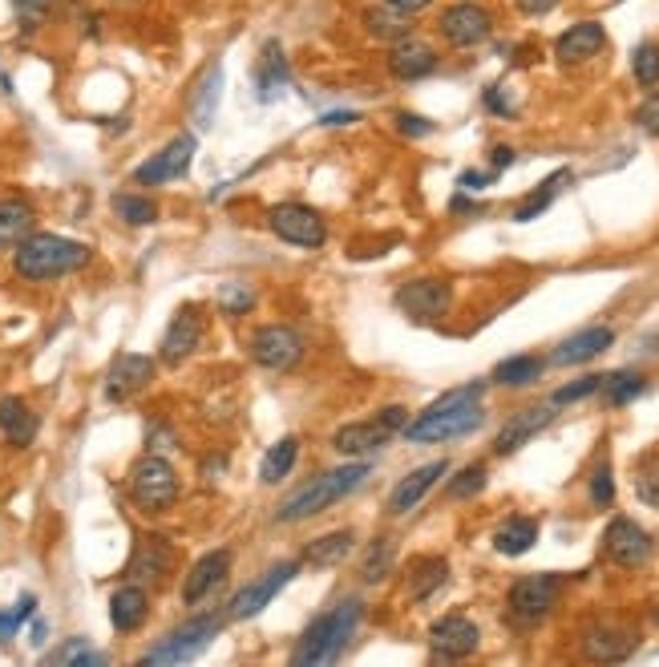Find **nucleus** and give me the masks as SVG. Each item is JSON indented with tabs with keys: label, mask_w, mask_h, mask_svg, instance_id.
<instances>
[{
	"label": "nucleus",
	"mask_w": 659,
	"mask_h": 667,
	"mask_svg": "<svg viewBox=\"0 0 659 667\" xmlns=\"http://www.w3.org/2000/svg\"><path fill=\"white\" fill-rule=\"evenodd\" d=\"M611 345H615V332H611V328H582V332H575L570 340H562V345L555 348V356H550V365H559V368L587 365V360H595V356H603Z\"/></svg>",
	"instance_id": "26"
},
{
	"label": "nucleus",
	"mask_w": 659,
	"mask_h": 667,
	"mask_svg": "<svg viewBox=\"0 0 659 667\" xmlns=\"http://www.w3.org/2000/svg\"><path fill=\"white\" fill-rule=\"evenodd\" d=\"M481 392L486 385H461V389H449L429 405V409L409 421L401 429L413 445H433V441H453V437L473 434L486 412H481Z\"/></svg>",
	"instance_id": "1"
},
{
	"label": "nucleus",
	"mask_w": 659,
	"mask_h": 667,
	"mask_svg": "<svg viewBox=\"0 0 659 667\" xmlns=\"http://www.w3.org/2000/svg\"><path fill=\"white\" fill-rule=\"evenodd\" d=\"M113 211L130 227H150L158 219V207L150 199H142V195H113Z\"/></svg>",
	"instance_id": "41"
},
{
	"label": "nucleus",
	"mask_w": 659,
	"mask_h": 667,
	"mask_svg": "<svg viewBox=\"0 0 659 667\" xmlns=\"http://www.w3.org/2000/svg\"><path fill=\"white\" fill-rule=\"evenodd\" d=\"M453 303V288L446 279H413L397 291V308L409 316V320H441Z\"/></svg>",
	"instance_id": "17"
},
{
	"label": "nucleus",
	"mask_w": 659,
	"mask_h": 667,
	"mask_svg": "<svg viewBox=\"0 0 659 667\" xmlns=\"http://www.w3.org/2000/svg\"><path fill=\"white\" fill-rule=\"evenodd\" d=\"M194 133H179V138H170L158 155H150L142 162V167L134 170V187H162V182H174V178H182L190 170V162H194Z\"/></svg>",
	"instance_id": "12"
},
{
	"label": "nucleus",
	"mask_w": 659,
	"mask_h": 667,
	"mask_svg": "<svg viewBox=\"0 0 659 667\" xmlns=\"http://www.w3.org/2000/svg\"><path fill=\"white\" fill-rule=\"evenodd\" d=\"M643 389H648V380L639 377V372H611V377H603V389L599 392H607L611 405H627V400H636Z\"/></svg>",
	"instance_id": "42"
},
{
	"label": "nucleus",
	"mask_w": 659,
	"mask_h": 667,
	"mask_svg": "<svg viewBox=\"0 0 659 667\" xmlns=\"http://www.w3.org/2000/svg\"><path fill=\"white\" fill-rule=\"evenodd\" d=\"M446 578H449L446 558H417L413 575H409V595L413 599H429L437 587H446Z\"/></svg>",
	"instance_id": "37"
},
{
	"label": "nucleus",
	"mask_w": 659,
	"mask_h": 667,
	"mask_svg": "<svg viewBox=\"0 0 659 667\" xmlns=\"http://www.w3.org/2000/svg\"><path fill=\"white\" fill-rule=\"evenodd\" d=\"M296 457H300V441H296V437H283V441H276L268 454H263L259 481H263V486H280V481L291 474V466H296Z\"/></svg>",
	"instance_id": "36"
},
{
	"label": "nucleus",
	"mask_w": 659,
	"mask_h": 667,
	"mask_svg": "<svg viewBox=\"0 0 659 667\" xmlns=\"http://www.w3.org/2000/svg\"><path fill=\"white\" fill-rule=\"evenodd\" d=\"M385 4H392V9H401V12H409V17H413V12H425V9H429L433 0H385Z\"/></svg>",
	"instance_id": "57"
},
{
	"label": "nucleus",
	"mask_w": 659,
	"mask_h": 667,
	"mask_svg": "<svg viewBox=\"0 0 659 667\" xmlns=\"http://www.w3.org/2000/svg\"><path fill=\"white\" fill-rule=\"evenodd\" d=\"M158 365L142 352H118L106 368V400L110 405H122V400L138 397V392L150 389Z\"/></svg>",
	"instance_id": "13"
},
{
	"label": "nucleus",
	"mask_w": 659,
	"mask_h": 667,
	"mask_svg": "<svg viewBox=\"0 0 659 667\" xmlns=\"http://www.w3.org/2000/svg\"><path fill=\"white\" fill-rule=\"evenodd\" d=\"M37 429H41V421H37V412L29 409V400L0 397V434L9 437V445H17V449L33 445Z\"/></svg>",
	"instance_id": "29"
},
{
	"label": "nucleus",
	"mask_w": 659,
	"mask_h": 667,
	"mask_svg": "<svg viewBox=\"0 0 659 667\" xmlns=\"http://www.w3.org/2000/svg\"><path fill=\"white\" fill-rule=\"evenodd\" d=\"M268 227L291 247H308V251H316V247L328 243V227H324V219H320V211L303 207V202H280V207H271Z\"/></svg>",
	"instance_id": "8"
},
{
	"label": "nucleus",
	"mask_w": 659,
	"mask_h": 667,
	"mask_svg": "<svg viewBox=\"0 0 659 667\" xmlns=\"http://www.w3.org/2000/svg\"><path fill=\"white\" fill-rule=\"evenodd\" d=\"M631 78H636L643 89L659 86V41L636 44V53H631Z\"/></svg>",
	"instance_id": "40"
},
{
	"label": "nucleus",
	"mask_w": 659,
	"mask_h": 667,
	"mask_svg": "<svg viewBox=\"0 0 659 667\" xmlns=\"http://www.w3.org/2000/svg\"><path fill=\"white\" fill-rule=\"evenodd\" d=\"M352 542H357L352 530H332L303 550V563H312V567H336V563H345V558L352 555Z\"/></svg>",
	"instance_id": "34"
},
{
	"label": "nucleus",
	"mask_w": 659,
	"mask_h": 667,
	"mask_svg": "<svg viewBox=\"0 0 659 667\" xmlns=\"http://www.w3.org/2000/svg\"><path fill=\"white\" fill-rule=\"evenodd\" d=\"M515 146H506V142H498L490 150V162H493V170H506V167H515Z\"/></svg>",
	"instance_id": "53"
},
{
	"label": "nucleus",
	"mask_w": 659,
	"mask_h": 667,
	"mask_svg": "<svg viewBox=\"0 0 659 667\" xmlns=\"http://www.w3.org/2000/svg\"><path fill=\"white\" fill-rule=\"evenodd\" d=\"M90 247L78 243V239H66V235L53 231H33L17 251H12V271L29 283H53L61 276H73L81 267L90 263Z\"/></svg>",
	"instance_id": "2"
},
{
	"label": "nucleus",
	"mask_w": 659,
	"mask_h": 667,
	"mask_svg": "<svg viewBox=\"0 0 659 667\" xmlns=\"http://www.w3.org/2000/svg\"><path fill=\"white\" fill-rule=\"evenodd\" d=\"M227 570H231V550H211V555H202L199 563L190 567L187 583H182V599H187V607H199V603L223 583Z\"/></svg>",
	"instance_id": "23"
},
{
	"label": "nucleus",
	"mask_w": 659,
	"mask_h": 667,
	"mask_svg": "<svg viewBox=\"0 0 659 667\" xmlns=\"http://www.w3.org/2000/svg\"><path fill=\"white\" fill-rule=\"evenodd\" d=\"M392 558H397V550H392L389 538H377V542L369 546V555H365V567H360L365 583H380V578H389Z\"/></svg>",
	"instance_id": "43"
},
{
	"label": "nucleus",
	"mask_w": 659,
	"mask_h": 667,
	"mask_svg": "<svg viewBox=\"0 0 659 667\" xmlns=\"http://www.w3.org/2000/svg\"><path fill=\"white\" fill-rule=\"evenodd\" d=\"M538 542V522L535 518H526V514H515V518H506L498 530H493V550L506 558H518L526 555L530 546Z\"/></svg>",
	"instance_id": "33"
},
{
	"label": "nucleus",
	"mask_w": 659,
	"mask_h": 667,
	"mask_svg": "<svg viewBox=\"0 0 659 667\" xmlns=\"http://www.w3.org/2000/svg\"><path fill=\"white\" fill-rule=\"evenodd\" d=\"M372 466L369 461H357V466H340V469H328V474H320V478H312L303 489H296L288 501L280 506V522H308V518H316V514H324L328 506H336L340 498H348V494H357L365 481H369Z\"/></svg>",
	"instance_id": "4"
},
{
	"label": "nucleus",
	"mask_w": 659,
	"mask_h": 667,
	"mask_svg": "<svg viewBox=\"0 0 659 667\" xmlns=\"http://www.w3.org/2000/svg\"><path fill=\"white\" fill-rule=\"evenodd\" d=\"M478 644H481L478 623L466 619V615H441L429 627V647H433L437 659H466L478 651Z\"/></svg>",
	"instance_id": "18"
},
{
	"label": "nucleus",
	"mask_w": 659,
	"mask_h": 667,
	"mask_svg": "<svg viewBox=\"0 0 659 667\" xmlns=\"http://www.w3.org/2000/svg\"><path fill=\"white\" fill-rule=\"evenodd\" d=\"M518 9H522L526 17H547L550 9H559V0H518Z\"/></svg>",
	"instance_id": "54"
},
{
	"label": "nucleus",
	"mask_w": 659,
	"mask_h": 667,
	"mask_svg": "<svg viewBox=\"0 0 659 667\" xmlns=\"http://www.w3.org/2000/svg\"><path fill=\"white\" fill-rule=\"evenodd\" d=\"M486 481H490V469H486V461H473V466H466L458 474V478L449 481V498H473V494H481L486 489Z\"/></svg>",
	"instance_id": "46"
},
{
	"label": "nucleus",
	"mask_w": 659,
	"mask_h": 667,
	"mask_svg": "<svg viewBox=\"0 0 659 667\" xmlns=\"http://www.w3.org/2000/svg\"><path fill=\"white\" fill-rule=\"evenodd\" d=\"M437 69L433 44L417 41V37H405L389 49V73L397 81H421Z\"/></svg>",
	"instance_id": "22"
},
{
	"label": "nucleus",
	"mask_w": 659,
	"mask_h": 667,
	"mask_svg": "<svg viewBox=\"0 0 659 667\" xmlns=\"http://www.w3.org/2000/svg\"><path fill=\"white\" fill-rule=\"evenodd\" d=\"M288 86V61H283L280 41H263L259 49V66H256V89L259 101H276Z\"/></svg>",
	"instance_id": "31"
},
{
	"label": "nucleus",
	"mask_w": 659,
	"mask_h": 667,
	"mask_svg": "<svg viewBox=\"0 0 659 667\" xmlns=\"http://www.w3.org/2000/svg\"><path fill=\"white\" fill-rule=\"evenodd\" d=\"M296 575H300V563H276L271 570H263L256 583H247L236 599L227 603V619H256L263 607H271V599H276Z\"/></svg>",
	"instance_id": "10"
},
{
	"label": "nucleus",
	"mask_w": 659,
	"mask_h": 667,
	"mask_svg": "<svg viewBox=\"0 0 659 667\" xmlns=\"http://www.w3.org/2000/svg\"><path fill=\"white\" fill-rule=\"evenodd\" d=\"M493 175H481V170H466V175L458 178V187L461 190H481V187H490Z\"/></svg>",
	"instance_id": "56"
},
{
	"label": "nucleus",
	"mask_w": 659,
	"mask_h": 667,
	"mask_svg": "<svg viewBox=\"0 0 659 667\" xmlns=\"http://www.w3.org/2000/svg\"><path fill=\"white\" fill-rule=\"evenodd\" d=\"M493 33V17L473 0H461V4H449L441 12V37H446L453 49H473V44L490 41Z\"/></svg>",
	"instance_id": "15"
},
{
	"label": "nucleus",
	"mask_w": 659,
	"mask_h": 667,
	"mask_svg": "<svg viewBox=\"0 0 659 667\" xmlns=\"http://www.w3.org/2000/svg\"><path fill=\"white\" fill-rule=\"evenodd\" d=\"M251 303H256V291L247 288V283H239V279L223 283V291H219V308H223L231 320H236V316H243Z\"/></svg>",
	"instance_id": "47"
},
{
	"label": "nucleus",
	"mask_w": 659,
	"mask_h": 667,
	"mask_svg": "<svg viewBox=\"0 0 659 667\" xmlns=\"http://www.w3.org/2000/svg\"><path fill=\"white\" fill-rule=\"evenodd\" d=\"M223 623H227V615H194V619H187L182 627H174L167 639H158V644L150 647L142 659H138V664H142V667L187 664V659H194L202 647L211 644L214 635L223 631Z\"/></svg>",
	"instance_id": "6"
},
{
	"label": "nucleus",
	"mask_w": 659,
	"mask_h": 667,
	"mask_svg": "<svg viewBox=\"0 0 659 667\" xmlns=\"http://www.w3.org/2000/svg\"><path fill=\"white\" fill-rule=\"evenodd\" d=\"M33 227H37L33 202L21 199V195L0 199V251H17L33 235Z\"/></svg>",
	"instance_id": "27"
},
{
	"label": "nucleus",
	"mask_w": 659,
	"mask_h": 667,
	"mask_svg": "<svg viewBox=\"0 0 659 667\" xmlns=\"http://www.w3.org/2000/svg\"><path fill=\"white\" fill-rule=\"evenodd\" d=\"M591 501L595 506H599V510H607V506H611L615 501V478H611V466H599L595 469V478H591Z\"/></svg>",
	"instance_id": "49"
},
{
	"label": "nucleus",
	"mask_w": 659,
	"mask_h": 667,
	"mask_svg": "<svg viewBox=\"0 0 659 667\" xmlns=\"http://www.w3.org/2000/svg\"><path fill=\"white\" fill-rule=\"evenodd\" d=\"M251 360L268 372H291L303 360V336L291 323H268L251 336Z\"/></svg>",
	"instance_id": "9"
},
{
	"label": "nucleus",
	"mask_w": 659,
	"mask_h": 667,
	"mask_svg": "<svg viewBox=\"0 0 659 667\" xmlns=\"http://www.w3.org/2000/svg\"><path fill=\"white\" fill-rule=\"evenodd\" d=\"M146 615H150V595H146V587H138V583H126V587L113 590L110 599V623L118 627V631H138L146 623Z\"/></svg>",
	"instance_id": "28"
},
{
	"label": "nucleus",
	"mask_w": 659,
	"mask_h": 667,
	"mask_svg": "<svg viewBox=\"0 0 659 667\" xmlns=\"http://www.w3.org/2000/svg\"><path fill=\"white\" fill-rule=\"evenodd\" d=\"M603 555L611 558L615 567H627V570L648 567L651 555H656V538L639 522H631V518H615L603 534Z\"/></svg>",
	"instance_id": "11"
},
{
	"label": "nucleus",
	"mask_w": 659,
	"mask_h": 667,
	"mask_svg": "<svg viewBox=\"0 0 659 667\" xmlns=\"http://www.w3.org/2000/svg\"><path fill=\"white\" fill-rule=\"evenodd\" d=\"M110 4H122V9H130V4H142V0H110Z\"/></svg>",
	"instance_id": "59"
},
{
	"label": "nucleus",
	"mask_w": 659,
	"mask_h": 667,
	"mask_svg": "<svg viewBox=\"0 0 659 667\" xmlns=\"http://www.w3.org/2000/svg\"><path fill=\"white\" fill-rule=\"evenodd\" d=\"M365 29H369V37H377V41H405V37H413V17L401 9H392V4H377V9H365Z\"/></svg>",
	"instance_id": "32"
},
{
	"label": "nucleus",
	"mask_w": 659,
	"mask_h": 667,
	"mask_svg": "<svg viewBox=\"0 0 659 667\" xmlns=\"http://www.w3.org/2000/svg\"><path fill=\"white\" fill-rule=\"evenodd\" d=\"M219 89H223V66L214 61V66L202 69L199 86L190 93V118L199 130H211L214 126V113H219Z\"/></svg>",
	"instance_id": "30"
},
{
	"label": "nucleus",
	"mask_w": 659,
	"mask_h": 667,
	"mask_svg": "<svg viewBox=\"0 0 659 667\" xmlns=\"http://www.w3.org/2000/svg\"><path fill=\"white\" fill-rule=\"evenodd\" d=\"M348 122H360V113L345 110V113H324V126H348Z\"/></svg>",
	"instance_id": "58"
},
{
	"label": "nucleus",
	"mask_w": 659,
	"mask_h": 667,
	"mask_svg": "<svg viewBox=\"0 0 659 667\" xmlns=\"http://www.w3.org/2000/svg\"><path fill=\"white\" fill-rule=\"evenodd\" d=\"M607 33L599 21H579L570 24L567 33L555 41V57H559V66H582V61H591V57L603 53Z\"/></svg>",
	"instance_id": "21"
},
{
	"label": "nucleus",
	"mask_w": 659,
	"mask_h": 667,
	"mask_svg": "<svg viewBox=\"0 0 659 667\" xmlns=\"http://www.w3.org/2000/svg\"><path fill=\"white\" fill-rule=\"evenodd\" d=\"M639 647V631L627 623H591L582 631V656L595 664H619Z\"/></svg>",
	"instance_id": "16"
},
{
	"label": "nucleus",
	"mask_w": 659,
	"mask_h": 667,
	"mask_svg": "<svg viewBox=\"0 0 659 667\" xmlns=\"http://www.w3.org/2000/svg\"><path fill=\"white\" fill-rule=\"evenodd\" d=\"M636 494H639V501H648L651 510H659V454H648L639 461Z\"/></svg>",
	"instance_id": "45"
},
{
	"label": "nucleus",
	"mask_w": 659,
	"mask_h": 667,
	"mask_svg": "<svg viewBox=\"0 0 659 667\" xmlns=\"http://www.w3.org/2000/svg\"><path fill=\"white\" fill-rule=\"evenodd\" d=\"M202 340V311L199 303H182L179 311H174V320L167 323V336H162V365L179 368L182 360H187L194 348H199Z\"/></svg>",
	"instance_id": "20"
},
{
	"label": "nucleus",
	"mask_w": 659,
	"mask_h": 667,
	"mask_svg": "<svg viewBox=\"0 0 659 667\" xmlns=\"http://www.w3.org/2000/svg\"><path fill=\"white\" fill-rule=\"evenodd\" d=\"M360 619H365V603L360 599H345L328 607L324 615H316L303 631L300 647L291 651V664L296 667H312V664H336L345 656V647L352 644Z\"/></svg>",
	"instance_id": "3"
},
{
	"label": "nucleus",
	"mask_w": 659,
	"mask_h": 667,
	"mask_svg": "<svg viewBox=\"0 0 659 667\" xmlns=\"http://www.w3.org/2000/svg\"><path fill=\"white\" fill-rule=\"evenodd\" d=\"M636 122H639V130H648L651 138H659V93H651V98L639 106Z\"/></svg>",
	"instance_id": "51"
},
{
	"label": "nucleus",
	"mask_w": 659,
	"mask_h": 667,
	"mask_svg": "<svg viewBox=\"0 0 659 667\" xmlns=\"http://www.w3.org/2000/svg\"><path fill=\"white\" fill-rule=\"evenodd\" d=\"M170 570H174V546H170V538H162V534H142L134 542L130 563H126V578L138 583V587H146V583L158 587Z\"/></svg>",
	"instance_id": "14"
},
{
	"label": "nucleus",
	"mask_w": 659,
	"mask_h": 667,
	"mask_svg": "<svg viewBox=\"0 0 659 667\" xmlns=\"http://www.w3.org/2000/svg\"><path fill=\"white\" fill-rule=\"evenodd\" d=\"M559 405L555 400H547V405H530V409H522V412H515L510 421L498 429V437H493V454L498 457H510V454H518L530 437H538L542 429H547L555 417H559Z\"/></svg>",
	"instance_id": "19"
},
{
	"label": "nucleus",
	"mask_w": 659,
	"mask_h": 667,
	"mask_svg": "<svg viewBox=\"0 0 659 667\" xmlns=\"http://www.w3.org/2000/svg\"><path fill=\"white\" fill-rule=\"evenodd\" d=\"M9 4H12V12H17V21H21L24 33H37L57 9V0H9Z\"/></svg>",
	"instance_id": "44"
},
{
	"label": "nucleus",
	"mask_w": 659,
	"mask_h": 667,
	"mask_svg": "<svg viewBox=\"0 0 659 667\" xmlns=\"http://www.w3.org/2000/svg\"><path fill=\"white\" fill-rule=\"evenodd\" d=\"M567 182H570V170H555V175H550L547 182H542V187L530 190V195H526V199L518 202V207H515V222H530V219H538V215L547 211L550 202L559 199L562 187H567Z\"/></svg>",
	"instance_id": "35"
},
{
	"label": "nucleus",
	"mask_w": 659,
	"mask_h": 667,
	"mask_svg": "<svg viewBox=\"0 0 659 667\" xmlns=\"http://www.w3.org/2000/svg\"><path fill=\"white\" fill-rule=\"evenodd\" d=\"M21 615L17 611H0V644H9L12 635H17V627H21Z\"/></svg>",
	"instance_id": "55"
},
{
	"label": "nucleus",
	"mask_w": 659,
	"mask_h": 667,
	"mask_svg": "<svg viewBox=\"0 0 659 667\" xmlns=\"http://www.w3.org/2000/svg\"><path fill=\"white\" fill-rule=\"evenodd\" d=\"M397 130H401L405 138H429V133H433V122L421 118V113H397Z\"/></svg>",
	"instance_id": "50"
},
{
	"label": "nucleus",
	"mask_w": 659,
	"mask_h": 667,
	"mask_svg": "<svg viewBox=\"0 0 659 667\" xmlns=\"http://www.w3.org/2000/svg\"><path fill=\"white\" fill-rule=\"evenodd\" d=\"M126 486H130V498H134V506H138V510H146V514L170 510V506L179 501V494H182L179 469L170 466L162 454L138 457L134 466H130V478H126Z\"/></svg>",
	"instance_id": "5"
},
{
	"label": "nucleus",
	"mask_w": 659,
	"mask_h": 667,
	"mask_svg": "<svg viewBox=\"0 0 659 667\" xmlns=\"http://www.w3.org/2000/svg\"><path fill=\"white\" fill-rule=\"evenodd\" d=\"M389 434H397V429H405L409 425V409H401V405H389V409H380V417H377Z\"/></svg>",
	"instance_id": "52"
},
{
	"label": "nucleus",
	"mask_w": 659,
	"mask_h": 667,
	"mask_svg": "<svg viewBox=\"0 0 659 667\" xmlns=\"http://www.w3.org/2000/svg\"><path fill=\"white\" fill-rule=\"evenodd\" d=\"M599 389H603V377H582V380H575V385H562L550 400H555V405H575V400L591 397V392H599Z\"/></svg>",
	"instance_id": "48"
},
{
	"label": "nucleus",
	"mask_w": 659,
	"mask_h": 667,
	"mask_svg": "<svg viewBox=\"0 0 659 667\" xmlns=\"http://www.w3.org/2000/svg\"><path fill=\"white\" fill-rule=\"evenodd\" d=\"M389 437L392 434L380 421H352L332 434V449L340 457H372L389 445Z\"/></svg>",
	"instance_id": "24"
},
{
	"label": "nucleus",
	"mask_w": 659,
	"mask_h": 667,
	"mask_svg": "<svg viewBox=\"0 0 659 667\" xmlns=\"http://www.w3.org/2000/svg\"><path fill=\"white\" fill-rule=\"evenodd\" d=\"M651 619H656V627H659V607H656V611H651Z\"/></svg>",
	"instance_id": "60"
},
{
	"label": "nucleus",
	"mask_w": 659,
	"mask_h": 667,
	"mask_svg": "<svg viewBox=\"0 0 659 667\" xmlns=\"http://www.w3.org/2000/svg\"><path fill=\"white\" fill-rule=\"evenodd\" d=\"M446 474H449V461H429V466L413 469V474L397 481V489L389 494V514H409V510H417L425 494H429V489L437 486V478H446Z\"/></svg>",
	"instance_id": "25"
},
{
	"label": "nucleus",
	"mask_w": 659,
	"mask_h": 667,
	"mask_svg": "<svg viewBox=\"0 0 659 667\" xmlns=\"http://www.w3.org/2000/svg\"><path fill=\"white\" fill-rule=\"evenodd\" d=\"M542 368L547 365L538 356H510V360H502V365L493 368V380L506 385V389H522V385H535L542 377Z\"/></svg>",
	"instance_id": "38"
},
{
	"label": "nucleus",
	"mask_w": 659,
	"mask_h": 667,
	"mask_svg": "<svg viewBox=\"0 0 659 667\" xmlns=\"http://www.w3.org/2000/svg\"><path fill=\"white\" fill-rule=\"evenodd\" d=\"M562 595V578L559 575H526L518 578L510 595H506V611L518 627H538L555 607H559Z\"/></svg>",
	"instance_id": "7"
},
{
	"label": "nucleus",
	"mask_w": 659,
	"mask_h": 667,
	"mask_svg": "<svg viewBox=\"0 0 659 667\" xmlns=\"http://www.w3.org/2000/svg\"><path fill=\"white\" fill-rule=\"evenodd\" d=\"M46 664H53V667H66V664H73V667H86V664L106 667V664H110V656H101V651H93L90 639H81V635H73V639H66V644L57 647V651H49Z\"/></svg>",
	"instance_id": "39"
}]
</instances>
